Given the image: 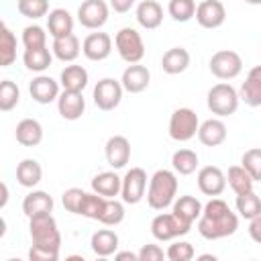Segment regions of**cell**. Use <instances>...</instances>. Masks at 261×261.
I'll list each match as a JSON object with an SVG mask.
<instances>
[{"instance_id":"cell-49","label":"cell","mask_w":261,"mask_h":261,"mask_svg":"<svg viewBox=\"0 0 261 261\" xmlns=\"http://www.w3.org/2000/svg\"><path fill=\"white\" fill-rule=\"evenodd\" d=\"M133 4H135V0H110V8L114 12H118V14L128 12L133 8Z\"/></svg>"},{"instance_id":"cell-22","label":"cell","mask_w":261,"mask_h":261,"mask_svg":"<svg viewBox=\"0 0 261 261\" xmlns=\"http://www.w3.org/2000/svg\"><path fill=\"white\" fill-rule=\"evenodd\" d=\"M202 210H204L202 202H200L198 198H194V196H179V198H175V202L171 204V212H173L179 220H184L186 224H190V226L200 218Z\"/></svg>"},{"instance_id":"cell-24","label":"cell","mask_w":261,"mask_h":261,"mask_svg":"<svg viewBox=\"0 0 261 261\" xmlns=\"http://www.w3.org/2000/svg\"><path fill=\"white\" fill-rule=\"evenodd\" d=\"M190 51L184 49V47H171L163 53L161 57V69L169 75H177V73H184L188 67H190Z\"/></svg>"},{"instance_id":"cell-3","label":"cell","mask_w":261,"mask_h":261,"mask_svg":"<svg viewBox=\"0 0 261 261\" xmlns=\"http://www.w3.org/2000/svg\"><path fill=\"white\" fill-rule=\"evenodd\" d=\"M29 234H31V245L41 247L47 251H57L61 249V232L57 228V222L51 212L37 214L29 218Z\"/></svg>"},{"instance_id":"cell-10","label":"cell","mask_w":261,"mask_h":261,"mask_svg":"<svg viewBox=\"0 0 261 261\" xmlns=\"http://www.w3.org/2000/svg\"><path fill=\"white\" fill-rule=\"evenodd\" d=\"M110 14V6L104 0H84L77 8V20L84 29L98 31L106 24Z\"/></svg>"},{"instance_id":"cell-27","label":"cell","mask_w":261,"mask_h":261,"mask_svg":"<svg viewBox=\"0 0 261 261\" xmlns=\"http://www.w3.org/2000/svg\"><path fill=\"white\" fill-rule=\"evenodd\" d=\"M92 190L104 198H116L122 190V177L114 171H102L92 177Z\"/></svg>"},{"instance_id":"cell-7","label":"cell","mask_w":261,"mask_h":261,"mask_svg":"<svg viewBox=\"0 0 261 261\" xmlns=\"http://www.w3.org/2000/svg\"><path fill=\"white\" fill-rule=\"evenodd\" d=\"M190 224H186L184 220H179L173 212H161L151 220V234L155 241H175L184 234L190 232Z\"/></svg>"},{"instance_id":"cell-45","label":"cell","mask_w":261,"mask_h":261,"mask_svg":"<svg viewBox=\"0 0 261 261\" xmlns=\"http://www.w3.org/2000/svg\"><path fill=\"white\" fill-rule=\"evenodd\" d=\"M84 196L86 192L82 188H69L61 194V202H63V208L71 214H80V208H82V202H84Z\"/></svg>"},{"instance_id":"cell-14","label":"cell","mask_w":261,"mask_h":261,"mask_svg":"<svg viewBox=\"0 0 261 261\" xmlns=\"http://www.w3.org/2000/svg\"><path fill=\"white\" fill-rule=\"evenodd\" d=\"M82 53L90 61H104L112 53V37L108 33H90L82 41Z\"/></svg>"},{"instance_id":"cell-41","label":"cell","mask_w":261,"mask_h":261,"mask_svg":"<svg viewBox=\"0 0 261 261\" xmlns=\"http://www.w3.org/2000/svg\"><path fill=\"white\" fill-rule=\"evenodd\" d=\"M122 220H124V202H118L116 198H108L106 208L98 222H102L104 226H116Z\"/></svg>"},{"instance_id":"cell-53","label":"cell","mask_w":261,"mask_h":261,"mask_svg":"<svg viewBox=\"0 0 261 261\" xmlns=\"http://www.w3.org/2000/svg\"><path fill=\"white\" fill-rule=\"evenodd\" d=\"M247 4H253V6H259L261 4V0H245Z\"/></svg>"},{"instance_id":"cell-2","label":"cell","mask_w":261,"mask_h":261,"mask_svg":"<svg viewBox=\"0 0 261 261\" xmlns=\"http://www.w3.org/2000/svg\"><path fill=\"white\" fill-rule=\"evenodd\" d=\"M177 196V173L171 169H157L147 188V204L153 210H165L175 202Z\"/></svg>"},{"instance_id":"cell-35","label":"cell","mask_w":261,"mask_h":261,"mask_svg":"<svg viewBox=\"0 0 261 261\" xmlns=\"http://www.w3.org/2000/svg\"><path fill=\"white\" fill-rule=\"evenodd\" d=\"M226 181L230 186V190L239 196V194H245V192H251L253 190V184L255 179L251 177V173L243 167V165H232L228 167L226 171Z\"/></svg>"},{"instance_id":"cell-38","label":"cell","mask_w":261,"mask_h":261,"mask_svg":"<svg viewBox=\"0 0 261 261\" xmlns=\"http://www.w3.org/2000/svg\"><path fill=\"white\" fill-rule=\"evenodd\" d=\"M167 12L175 22H188L196 16V0H169Z\"/></svg>"},{"instance_id":"cell-17","label":"cell","mask_w":261,"mask_h":261,"mask_svg":"<svg viewBox=\"0 0 261 261\" xmlns=\"http://www.w3.org/2000/svg\"><path fill=\"white\" fill-rule=\"evenodd\" d=\"M29 92H31V98L39 104H51L59 98V82H55L53 77L49 75H43L39 73L37 77L31 80L29 84Z\"/></svg>"},{"instance_id":"cell-28","label":"cell","mask_w":261,"mask_h":261,"mask_svg":"<svg viewBox=\"0 0 261 261\" xmlns=\"http://www.w3.org/2000/svg\"><path fill=\"white\" fill-rule=\"evenodd\" d=\"M90 247H92L94 255L110 257L118 251V234L112 228H98L90 239Z\"/></svg>"},{"instance_id":"cell-8","label":"cell","mask_w":261,"mask_h":261,"mask_svg":"<svg viewBox=\"0 0 261 261\" xmlns=\"http://www.w3.org/2000/svg\"><path fill=\"white\" fill-rule=\"evenodd\" d=\"M208 69L214 77L218 80H234L241 71H243V59L237 51L232 49H220L216 51L210 61H208Z\"/></svg>"},{"instance_id":"cell-34","label":"cell","mask_w":261,"mask_h":261,"mask_svg":"<svg viewBox=\"0 0 261 261\" xmlns=\"http://www.w3.org/2000/svg\"><path fill=\"white\" fill-rule=\"evenodd\" d=\"M16 59V37L6 22L0 24V65L8 67Z\"/></svg>"},{"instance_id":"cell-48","label":"cell","mask_w":261,"mask_h":261,"mask_svg":"<svg viewBox=\"0 0 261 261\" xmlns=\"http://www.w3.org/2000/svg\"><path fill=\"white\" fill-rule=\"evenodd\" d=\"M249 237H251L257 245H261V216L249 220Z\"/></svg>"},{"instance_id":"cell-26","label":"cell","mask_w":261,"mask_h":261,"mask_svg":"<svg viewBox=\"0 0 261 261\" xmlns=\"http://www.w3.org/2000/svg\"><path fill=\"white\" fill-rule=\"evenodd\" d=\"M14 137L22 147H37L43 141V126L37 118H22L16 124Z\"/></svg>"},{"instance_id":"cell-42","label":"cell","mask_w":261,"mask_h":261,"mask_svg":"<svg viewBox=\"0 0 261 261\" xmlns=\"http://www.w3.org/2000/svg\"><path fill=\"white\" fill-rule=\"evenodd\" d=\"M22 45L24 49H37L47 47V33L39 24H29L22 29Z\"/></svg>"},{"instance_id":"cell-47","label":"cell","mask_w":261,"mask_h":261,"mask_svg":"<svg viewBox=\"0 0 261 261\" xmlns=\"http://www.w3.org/2000/svg\"><path fill=\"white\" fill-rule=\"evenodd\" d=\"M29 259H31V261H57V259H59V253L31 245V249H29Z\"/></svg>"},{"instance_id":"cell-25","label":"cell","mask_w":261,"mask_h":261,"mask_svg":"<svg viewBox=\"0 0 261 261\" xmlns=\"http://www.w3.org/2000/svg\"><path fill=\"white\" fill-rule=\"evenodd\" d=\"M88 69L82 67V65H75V63H69L61 69L59 73V84L63 90H69V92H84V88L88 86Z\"/></svg>"},{"instance_id":"cell-19","label":"cell","mask_w":261,"mask_h":261,"mask_svg":"<svg viewBox=\"0 0 261 261\" xmlns=\"http://www.w3.org/2000/svg\"><path fill=\"white\" fill-rule=\"evenodd\" d=\"M135 18L137 22L147 29V31H155L161 27L163 22V8L157 0H143L137 4V10H135Z\"/></svg>"},{"instance_id":"cell-33","label":"cell","mask_w":261,"mask_h":261,"mask_svg":"<svg viewBox=\"0 0 261 261\" xmlns=\"http://www.w3.org/2000/svg\"><path fill=\"white\" fill-rule=\"evenodd\" d=\"M198 163H200L198 153L192 149H177L171 155V167L179 175H192L198 169Z\"/></svg>"},{"instance_id":"cell-32","label":"cell","mask_w":261,"mask_h":261,"mask_svg":"<svg viewBox=\"0 0 261 261\" xmlns=\"http://www.w3.org/2000/svg\"><path fill=\"white\" fill-rule=\"evenodd\" d=\"M43 179V167L37 159H22L16 165V181L22 188H35Z\"/></svg>"},{"instance_id":"cell-46","label":"cell","mask_w":261,"mask_h":261,"mask_svg":"<svg viewBox=\"0 0 261 261\" xmlns=\"http://www.w3.org/2000/svg\"><path fill=\"white\" fill-rule=\"evenodd\" d=\"M163 257H167L165 251L159 245H153V243L143 245L141 251H139V261H161Z\"/></svg>"},{"instance_id":"cell-20","label":"cell","mask_w":261,"mask_h":261,"mask_svg":"<svg viewBox=\"0 0 261 261\" xmlns=\"http://www.w3.org/2000/svg\"><path fill=\"white\" fill-rule=\"evenodd\" d=\"M239 98L251 108L261 106V65H255L249 69L247 80L241 84Z\"/></svg>"},{"instance_id":"cell-6","label":"cell","mask_w":261,"mask_h":261,"mask_svg":"<svg viewBox=\"0 0 261 261\" xmlns=\"http://www.w3.org/2000/svg\"><path fill=\"white\" fill-rule=\"evenodd\" d=\"M114 47L120 55L122 61L126 63H141V59L145 57V43L143 37L137 29L133 27H122L116 37H114Z\"/></svg>"},{"instance_id":"cell-15","label":"cell","mask_w":261,"mask_h":261,"mask_svg":"<svg viewBox=\"0 0 261 261\" xmlns=\"http://www.w3.org/2000/svg\"><path fill=\"white\" fill-rule=\"evenodd\" d=\"M104 155L112 169H122L130 161V141L124 135H112L106 141Z\"/></svg>"},{"instance_id":"cell-9","label":"cell","mask_w":261,"mask_h":261,"mask_svg":"<svg viewBox=\"0 0 261 261\" xmlns=\"http://www.w3.org/2000/svg\"><path fill=\"white\" fill-rule=\"evenodd\" d=\"M122 84L120 80H114V77H102L98 80V84L94 86V92H92V98H94V104L102 110V112H110L114 110L120 100H122Z\"/></svg>"},{"instance_id":"cell-43","label":"cell","mask_w":261,"mask_h":261,"mask_svg":"<svg viewBox=\"0 0 261 261\" xmlns=\"http://www.w3.org/2000/svg\"><path fill=\"white\" fill-rule=\"evenodd\" d=\"M241 165L251 173L255 181H261V149L259 147L247 149L241 157Z\"/></svg>"},{"instance_id":"cell-52","label":"cell","mask_w":261,"mask_h":261,"mask_svg":"<svg viewBox=\"0 0 261 261\" xmlns=\"http://www.w3.org/2000/svg\"><path fill=\"white\" fill-rule=\"evenodd\" d=\"M198 259H202V261H204V259H212V261H214V259H216V255H200Z\"/></svg>"},{"instance_id":"cell-23","label":"cell","mask_w":261,"mask_h":261,"mask_svg":"<svg viewBox=\"0 0 261 261\" xmlns=\"http://www.w3.org/2000/svg\"><path fill=\"white\" fill-rule=\"evenodd\" d=\"M47 31L53 39L73 33V16L65 8H53L47 14Z\"/></svg>"},{"instance_id":"cell-16","label":"cell","mask_w":261,"mask_h":261,"mask_svg":"<svg viewBox=\"0 0 261 261\" xmlns=\"http://www.w3.org/2000/svg\"><path fill=\"white\" fill-rule=\"evenodd\" d=\"M149 82H151V71L141 63H128V67L122 71V77H120V84L128 94L145 92L149 88Z\"/></svg>"},{"instance_id":"cell-37","label":"cell","mask_w":261,"mask_h":261,"mask_svg":"<svg viewBox=\"0 0 261 261\" xmlns=\"http://www.w3.org/2000/svg\"><path fill=\"white\" fill-rule=\"evenodd\" d=\"M106 202L108 198L96 194L94 190L92 192H86L84 196V202H82V208H80V216H86L90 220H100L104 208H106Z\"/></svg>"},{"instance_id":"cell-30","label":"cell","mask_w":261,"mask_h":261,"mask_svg":"<svg viewBox=\"0 0 261 261\" xmlns=\"http://www.w3.org/2000/svg\"><path fill=\"white\" fill-rule=\"evenodd\" d=\"M53 198L43 192V190H33L24 196L22 200V212L27 218L37 216V214H45V212H53Z\"/></svg>"},{"instance_id":"cell-4","label":"cell","mask_w":261,"mask_h":261,"mask_svg":"<svg viewBox=\"0 0 261 261\" xmlns=\"http://www.w3.org/2000/svg\"><path fill=\"white\" fill-rule=\"evenodd\" d=\"M239 102H241L239 92H237L230 84H226V82L214 84V86L208 90V94H206L208 110H210L212 114H216L218 118L234 114L237 108H239Z\"/></svg>"},{"instance_id":"cell-29","label":"cell","mask_w":261,"mask_h":261,"mask_svg":"<svg viewBox=\"0 0 261 261\" xmlns=\"http://www.w3.org/2000/svg\"><path fill=\"white\" fill-rule=\"evenodd\" d=\"M51 51H53V55H55L59 61H63V63H73V61L77 59V55L82 53V43H80V39L71 33V35H65V37L53 39Z\"/></svg>"},{"instance_id":"cell-36","label":"cell","mask_w":261,"mask_h":261,"mask_svg":"<svg viewBox=\"0 0 261 261\" xmlns=\"http://www.w3.org/2000/svg\"><path fill=\"white\" fill-rule=\"evenodd\" d=\"M234 206H237L239 216H243L247 220H253V218L261 216V198L253 190L245 192V194H239L237 200H234Z\"/></svg>"},{"instance_id":"cell-44","label":"cell","mask_w":261,"mask_h":261,"mask_svg":"<svg viewBox=\"0 0 261 261\" xmlns=\"http://www.w3.org/2000/svg\"><path fill=\"white\" fill-rule=\"evenodd\" d=\"M165 255L169 261H190V259H194L196 251H194V245L188 241H173L167 247Z\"/></svg>"},{"instance_id":"cell-18","label":"cell","mask_w":261,"mask_h":261,"mask_svg":"<svg viewBox=\"0 0 261 261\" xmlns=\"http://www.w3.org/2000/svg\"><path fill=\"white\" fill-rule=\"evenodd\" d=\"M57 110L61 114L63 120H77L82 118L84 110H86V98L82 92H69L63 90L57 98Z\"/></svg>"},{"instance_id":"cell-5","label":"cell","mask_w":261,"mask_h":261,"mask_svg":"<svg viewBox=\"0 0 261 261\" xmlns=\"http://www.w3.org/2000/svg\"><path fill=\"white\" fill-rule=\"evenodd\" d=\"M200 128V118L192 108H175L169 116V126L167 133L173 141L177 143H188L198 135Z\"/></svg>"},{"instance_id":"cell-39","label":"cell","mask_w":261,"mask_h":261,"mask_svg":"<svg viewBox=\"0 0 261 261\" xmlns=\"http://www.w3.org/2000/svg\"><path fill=\"white\" fill-rule=\"evenodd\" d=\"M20 102V90L12 80H2L0 82V110L10 112L16 104Z\"/></svg>"},{"instance_id":"cell-21","label":"cell","mask_w":261,"mask_h":261,"mask_svg":"<svg viewBox=\"0 0 261 261\" xmlns=\"http://www.w3.org/2000/svg\"><path fill=\"white\" fill-rule=\"evenodd\" d=\"M226 124L220 120V118H208L204 122H200V128H198V141L204 145V147H218L226 141Z\"/></svg>"},{"instance_id":"cell-31","label":"cell","mask_w":261,"mask_h":261,"mask_svg":"<svg viewBox=\"0 0 261 261\" xmlns=\"http://www.w3.org/2000/svg\"><path fill=\"white\" fill-rule=\"evenodd\" d=\"M53 51H49L47 47H37V49H24L22 53V63L29 71L35 73H43L45 69H49L51 61H53Z\"/></svg>"},{"instance_id":"cell-50","label":"cell","mask_w":261,"mask_h":261,"mask_svg":"<svg viewBox=\"0 0 261 261\" xmlns=\"http://www.w3.org/2000/svg\"><path fill=\"white\" fill-rule=\"evenodd\" d=\"M114 259H116V261H126V259L139 261V253H133V251H116V253H114Z\"/></svg>"},{"instance_id":"cell-1","label":"cell","mask_w":261,"mask_h":261,"mask_svg":"<svg viewBox=\"0 0 261 261\" xmlns=\"http://www.w3.org/2000/svg\"><path fill=\"white\" fill-rule=\"evenodd\" d=\"M198 232L206 241H218L230 237L239 228V214L230 210V206L222 198H212L204 204V210L198 218Z\"/></svg>"},{"instance_id":"cell-12","label":"cell","mask_w":261,"mask_h":261,"mask_svg":"<svg viewBox=\"0 0 261 261\" xmlns=\"http://www.w3.org/2000/svg\"><path fill=\"white\" fill-rule=\"evenodd\" d=\"M196 181H198V190H200L204 196H210V198L220 196V194L226 190V186H228L226 173H224L220 167H216V165H206V167H202V169L198 171Z\"/></svg>"},{"instance_id":"cell-13","label":"cell","mask_w":261,"mask_h":261,"mask_svg":"<svg viewBox=\"0 0 261 261\" xmlns=\"http://www.w3.org/2000/svg\"><path fill=\"white\" fill-rule=\"evenodd\" d=\"M226 20V8L220 0H202L196 6V22L202 29H218Z\"/></svg>"},{"instance_id":"cell-11","label":"cell","mask_w":261,"mask_h":261,"mask_svg":"<svg viewBox=\"0 0 261 261\" xmlns=\"http://www.w3.org/2000/svg\"><path fill=\"white\" fill-rule=\"evenodd\" d=\"M147 192V171L143 167H130L122 177L120 198L124 204H139Z\"/></svg>"},{"instance_id":"cell-51","label":"cell","mask_w":261,"mask_h":261,"mask_svg":"<svg viewBox=\"0 0 261 261\" xmlns=\"http://www.w3.org/2000/svg\"><path fill=\"white\" fill-rule=\"evenodd\" d=\"M6 202H8V188H6V184H2V202H0V206L4 208Z\"/></svg>"},{"instance_id":"cell-40","label":"cell","mask_w":261,"mask_h":261,"mask_svg":"<svg viewBox=\"0 0 261 261\" xmlns=\"http://www.w3.org/2000/svg\"><path fill=\"white\" fill-rule=\"evenodd\" d=\"M16 8L24 18L37 20V18L49 14V0H18Z\"/></svg>"}]
</instances>
